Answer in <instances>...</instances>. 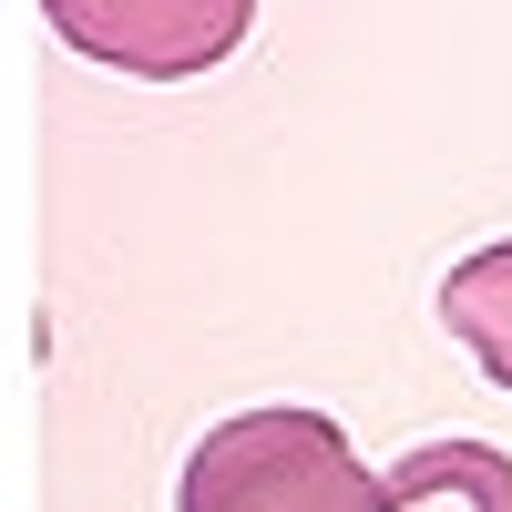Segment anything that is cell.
Masks as SVG:
<instances>
[{"label": "cell", "instance_id": "obj_2", "mask_svg": "<svg viewBox=\"0 0 512 512\" xmlns=\"http://www.w3.org/2000/svg\"><path fill=\"white\" fill-rule=\"evenodd\" d=\"M41 21L103 72L195 82L256 31V0H41Z\"/></svg>", "mask_w": 512, "mask_h": 512}, {"label": "cell", "instance_id": "obj_1", "mask_svg": "<svg viewBox=\"0 0 512 512\" xmlns=\"http://www.w3.org/2000/svg\"><path fill=\"white\" fill-rule=\"evenodd\" d=\"M175 512H379V472L328 410H236L185 451Z\"/></svg>", "mask_w": 512, "mask_h": 512}, {"label": "cell", "instance_id": "obj_4", "mask_svg": "<svg viewBox=\"0 0 512 512\" xmlns=\"http://www.w3.org/2000/svg\"><path fill=\"white\" fill-rule=\"evenodd\" d=\"M441 328L482 359V379L512 390V236L482 246V256H461V267L441 277Z\"/></svg>", "mask_w": 512, "mask_h": 512}, {"label": "cell", "instance_id": "obj_3", "mask_svg": "<svg viewBox=\"0 0 512 512\" xmlns=\"http://www.w3.org/2000/svg\"><path fill=\"white\" fill-rule=\"evenodd\" d=\"M379 512H512L502 441H420L379 472Z\"/></svg>", "mask_w": 512, "mask_h": 512}]
</instances>
